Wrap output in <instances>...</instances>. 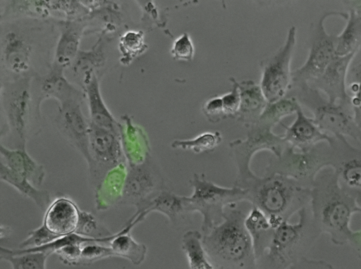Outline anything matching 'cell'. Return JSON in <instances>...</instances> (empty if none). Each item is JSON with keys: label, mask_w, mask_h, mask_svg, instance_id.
<instances>
[{"label": "cell", "mask_w": 361, "mask_h": 269, "mask_svg": "<svg viewBox=\"0 0 361 269\" xmlns=\"http://www.w3.org/2000/svg\"><path fill=\"white\" fill-rule=\"evenodd\" d=\"M252 208L247 201L226 206L222 221L202 234V244L214 269H258L251 238L245 225Z\"/></svg>", "instance_id": "1"}, {"label": "cell", "mask_w": 361, "mask_h": 269, "mask_svg": "<svg viewBox=\"0 0 361 269\" xmlns=\"http://www.w3.org/2000/svg\"><path fill=\"white\" fill-rule=\"evenodd\" d=\"M311 190L310 207L313 220L322 233H326L336 246L348 243L353 230L350 220L361 213L355 196L343 189L331 167L316 176Z\"/></svg>", "instance_id": "2"}, {"label": "cell", "mask_w": 361, "mask_h": 269, "mask_svg": "<svg viewBox=\"0 0 361 269\" xmlns=\"http://www.w3.org/2000/svg\"><path fill=\"white\" fill-rule=\"evenodd\" d=\"M246 191V201L262 211L276 229L310 204L311 190L287 177L277 175H254L233 184Z\"/></svg>", "instance_id": "3"}, {"label": "cell", "mask_w": 361, "mask_h": 269, "mask_svg": "<svg viewBox=\"0 0 361 269\" xmlns=\"http://www.w3.org/2000/svg\"><path fill=\"white\" fill-rule=\"evenodd\" d=\"M298 215L296 223L285 221L274 230L269 247L257 260L258 269H288L305 258L322 233L313 220L310 204Z\"/></svg>", "instance_id": "4"}, {"label": "cell", "mask_w": 361, "mask_h": 269, "mask_svg": "<svg viewBox=\"0 0 361 269\" xmlns=\"http://www.w3.org/2000/svg\"><path fill=\"white\" fill-rule=\"evenodd\" d=\"M189 183L190 196H185L187 211L202 215L201 233L206 234L223 220L225 208L233 203L246 201V191L233 185L226 187L207 180L203 173H194Z\"/></svg>", "instance_id": "5"}, {"label": "cell", "mask_w": 361, "mask_h": 269, "mask_svg": "<svg viewBox=\"0 0 361 269\" xmlns=\"http://www.w3.org/2000/svg\"><path fill=\"white\" fill-rule=\"evenodd\" d=\"M331 156L329 144L327 149L317 144L307 151L297 150L289 145L279 156L270 160L264 175H283L311 189L317 175L322 169L330 167Z\"/></svg>", "instance_id": "6"}, {"label": "cell", "mask_w": 361, "mask_h": 269, "mask_svg": "<svg viewBox=\"0 0 361 269\" xmlns=\"http://www.w3.org/2000/svg\"><path fill=\"white\" fill-rule=\"evenodd\" d=\"M90 175L96 187L112 169L123 164V151L117 131L89 123Z\"/></svg>", "instance_id": "7"}, {"label": "cell", "mask_w": 361, "mask_h": 269, "mask_svg": "<svg viewBox=\"0 0 361 269\" xmlns=\"http://www.w3.org/2000/svg\"><path fill=\"white\" fill-rule=\"evenodd\" d=\"M295 44V28L288 33L286 44L262 62L261 92L270 103L280 100L286 94L290 80V61Z\"/></svg>", "instance_id": "8"}, {"label": "cell", "mask_w": 361, "mask_h": 269, "mask_svg": "<svg viewBox=\"0 0 361 269\" xmlns=\"http://www.w3.org/2000/svg\"><path fill=\"white\" fill-rule=\"evenodd\" d=\"M166 189L169 188L160 169L146 159L127 170L121 202L137 208Z\"/></svg>", "instance_id": "9"}, {"label": "cell", "mask_w": 361, "mask_h": 269, "mask_svg": "<svg viewBox=\"0 0 361 269\" xmlns=\"http://www.w3.org/2000/svg\"><path fill=\"white\" fill-rule=\"evenodd\" d=\"M286 144L283 137L274 135L267 127L252 130L246 140H236L231 143L237 168L234 184H240L255 175L250 168V161L256 151L269 149L275 156H279Z\"/></svg>", "instance_id": "10"}, {"label": "cell", "mask_w": 361, "mask_h": 269, "mask_svg": "<svg viewBox=\"0 0 361 269\" xmlns=\"http://www.w3.org/2000/svg\"><path fill=\"white\" fill-rule=\"evenodd\" d=\"M331 164L341 186L355 196L361 193V151L351 146L344 137L336 136L329 144Z\"/></svg>", "instance_id": "11"}, {"label": "cell", "mask_w": 361, "mask_h": 269, "mask_svg": "<svg viewBox=\"0 0 361 269\" xmlns=\"http://www.w3.org/2000/svg\"><path fill=\"white\" fill-rule=\"evenodd\" d=\"M325 15L319 20L312 39L309 58L305 64L293 74L295 81L317 80L336 56L337 38L327 35L323 27Z\"/></svg>", "instance_id": "12"}, {"label": "cell", "mask_w": 361, "mask_h": 269, "mask_svg": "<svg viewBox=\"0 0 361 269\" xmlns=\"http://www.w3.org/2000/svg\"><path fill=\"white\" fill-rule=\"evenodd\" d=\"M57 123L62 134L85 158L89 168L92 163L88 139L89 123H86L75 97L61 102Z\"/></svg>", "instance_id": "13"}, {"label": "cell", "mask_w": 361, "mask_h": 269, "mask_svg": "<svg viewBox=\"0 0 361 269\" xmlns=\"http://www.w3.org/2000/svg\"><path fill=\"white\" fill-rule=\"evenodd\" d=\"M136 208L130 219L137 223L145 220L149 213L155 211L165 215L174 228L182 227L190 213L186 209L185 196L175 194L170 189L160 191Z\"/></svg>", "instance_id": "14"}, {"label": "cell", "mask_w": 361, "mask_h": 269, "mask_svg": "<svg viewBox=\"0 0 361 269\" xmlns=\"http://www.w3.org/2000/svg\"><path fill=\"white\" fill-rule=\"evenodd\" d=\"M80 210L70 198L59 196L45 211L43 224L54 234L63 237L75 233Z\"/></svg>", "instance_id": "15"}, {"label": "cell", "mask_w": 361, "mask_h": 269, "mask_svg": "<svg viewBox=\"0 0 361 269\" xmlns=\"http://www.w3.org/2000/svg\"><path fill=\"white\" fill-rule=\"evenodd\" d=\"M298 118L295 122L289 127H286L283 137L286 143L293 148L307 151L312 149L320 142L330 144L333 137L321 131L314 122L304 116L298 106Z\"/></svg>", "instance_id": "16"}, {"label": "cell", "mask_w": 361, "mask_h": 269, "mask_svg": "<svg viewBox=\"0 0 361 269\" xmlns=\"http://www.w3.org/2000/svg\"><path fill=\"white\" fill-rule=\"evenodd\" d=\"M0 153L2 162L13 172L27 178L39 187L44 182L46 172L44 167L32 158L25 147L8 149L1 144Z\"/></svg>", "instance_id": "17"}, {"label": "cell", "mask_w": 361, "mask_h": 269, "mask_svg": "<svg viewBox=\"0 0 361 269\" xmlns=\"http://www.w3.org/2000/svg\"><path fill=\"white\" fill-rule=\"evenodd\" d=\"M31 45L20 32L8 31L2 39V58L6 67L16 73L29 68Z\"/></svg>", "instance_id": "18"}, {"label": "cell", "mask_w": 361, "mask_h": 269, "mask_svg": "<svg viewBox=\"0 0 361 269\" xmlns=\"http://www.w3.org/2000/svg\"><path fill=\"white\" fill-rule=\"evenodd\" d=\"M6 112L11 130L24 144L30 110L29 91L19 87L12 91L6 98Z\"/></svg>", "instance_id": "19"}, {"label": "cell", "mask_w": 361, "mask_h": 269, "mask_svg": "<svg viewBox=\"0 0 361 269\" xmlns=\"http://www.w3.org/2000/svg\"><path fill=\"white\" fill-rule=\"evenodd\" d=\"M245 225L251 238L257 262L269 247L275 229L268 217L253 206L245 218Z\"/></svg>", "instance_id": "20"}, {"label": "cell", "mask_w": 361, "mask_h": 269, "mask_svg": "<svg viewBox=\"0 0 361 269\" xmlns=\"http://www.w3.org/2000/svg\"><path fill=\"white\" fill-rule=\"evenodd\" d=\"M137 224L128 220L126 225L110 242L109 246L115 256L126 258L133 265H140L145 259L147 248L137 242L130 234V230Z\"/></svg>", "instance_id": "21"}, {"label": "cell", "mask_w": 361, "mask_h": 269, "mask_svg": "<svg viewBox=\"0 0 361 269\" xmlns=\"http://www.w3.org/2000/svg\"><path fill=\"white\" fill-rule=\"evenodd\" d=\"M0 179L23 196L31 199L41 211H45L51 202L48 191L39 189L27 178L13 172L2 162L0 163Z\"/></svg>", "instance_id": "22"}, {"label": "cell", "mask_w": 361, "mask_h": 269, "mask_svg": "<svg viewBox=\"0 0 361 269\" xmlns=\"http://www.w3.org/2000/svg\"><path fill=\"white\" fill-rule=\"evenodd\" d=\"M354 54L345 56H335L323 75L316 80L333 101L336 97H343L344 75L348 64Z\"/></svg>", "instance_id": "23"}, {"label": "cell", "mask_w": 361, "mask_h": 269, "mask_svg": "<svg viewBox=\"0 0 361 269\" xmlns=\"http://www.w3.org/2000/svg\"><path fill=\"white\" fill-rule=\"evenodd\" d=\"M85 83L89 103L90 123L117 131L115 120L102 100L96 75H93Z\"/></svg>", "instance_id": "24"}, {"label": "cell", "mask_w": 361, "mask_h": 269, "mask_svg": "<svg viewBox=\"0 0 361 269\" xmlns=\"http://www.w3.org/2000/svg\"><path fill=\"white\" fill-rule=\"evenodd\" d=\"M80 31L75 25L68 24L62 30L56 49V67L63 69L69 65L78 53Z\"/></svg>", "instance_id": "25"}, {"label": "cell", "mask_w": 361, "mask_h": 269, "mask_svg": "<svg viewBox=\"0 0 361 269\" xmlns=\"http://www.w3.org/2000/svg\"><path fill=\"white\" fill-rule=\"evenodd\" d=\"M181 248L186 256L190 269L214 268L203 248L200 232H186L182 238Z\"/></svg>", "instance_id": "26"}, {"label": "cell", "mask_w": 361, "mask_h": 269, "mask_svg": "<svg viewBox=\"0 0 361 269\" xmlns=\"http://www.w3.org/2000/svg\"><path fill=\"white\" fill-rule=\"evenodd\" d=\"M361 45V17L352 11L348 24L340 37L337 38L336 55L345 56L355 54Z\"/></svg>", "instance_id": "27"}, {"label": "cell", "mask_w": 361, "mask_h": 269, "mask_svg": "<svg viewBox=\"0 0 361 269\" xmlns=\"http://www.w3.org/2000/svg\"><path fill=\"white\" fill-rule=\"evenodd\" d=\"M63 69L56 67L43 83V90L47 95L55 97L61 102L75 97L76 90L63 76Z\"/></svg>", "instance_id": "28"}, {"label": "cell", "mask_w": 361, "mask_h": 269, "mask_svg": "<svg viewBox=\"0 0 361 269\" xmlns=\"http://www.w3.org/2000/svg\"><path fill=\"white\" fill-rule=\"evenodd\" d=\"M49 252L39 251L10 255L0 252V258L8 261L12 269H46Z\"/></svg>", "instance_id": "29"}, {"label": "cell", "mask_w": 361, "mask_h": 269, "mask_svg": "<svg viewBox=\"0 0 361 269\" xmlns=\"http://www.w3.org/2000/svg\"><path fill=\"white\" fill-rule=\"evenodd\" d=\"M221 140L219 133L205 132L194 139L175 140L172 147L184 150H191L195 153L209 151L216 147Z\"/></svg>", "instance_id": "30"}, {"label": "cell", "mask_w": 361, "mask_h": 269, "mask_svg": "<svg viewBox=\"0 0 361 269\" xmlns=\"http://www.w3.org/2000/svg\"><path fill=\"white\" fill-rule=\"evenodd\" d=\"M75 233L93 238H102L113 234L92 213L85 211H80L79 222Z\"/></svg>", "instance_id": "31"}, {"label": "cell", "mask_w": 361, "mask_h": 269, "mask_svg": "<svg viewBox=\"0 0 361 269\" xmlns=\"http://www.w3.org/2000/svg\"><path fill=\"white\" fill-rule=\"evenodd\" d=\"M115 256L110 246L99 242L85 243L82 246L80 264H90L101 259Z\"/></svg>", "instance_id": "32"}, {"label": "cell", "mask_w": 361, "mask_h": 269, "mask_svg": "<svg viewBox=\"0 0 361 269\" xmlns=\"http://www.w3.org/2000/svg\"><path fill=\"white\" fill-rule=\"evenodd\" d=\"M59 236L49 231L47 227L42 225L30 231L27 237L18 245L20 249L39 247L49 244L58 239Z\"/></svg>", "instance_id": "33"}, {"label": "cell", "mask_w": 361, "mask_h": 269, "mask_svg": "<svg viewBox=\"0 0 361 269\" xmlns=\"http://www.w3.org/2000/svg\"><path fill=\"white\" fill-rule=\"evenodd\" d=\"M171 53L177 60L190 61L192 58L194 47L187 33L181 35L175 41Z\"/></svg>", "instance_id": "34"}, {"label": "cell", "mask_w": 361, "mask_h": 269, "mask_svg": "<svg viewBox=\"0 0 361 269\" xmlns=\"http://www.w3.org/2000/svg\"><path fill=\"white\" fill-rule=\"evenodd\" d=\"M83 244H70L56 250V254L62 263L66 265H80Z\"/></svg>", "instance_id": "35"}, {"label": "cell", "mask_w": 361, "mask_h": 269, "mask_svg": "<svg viewBox=\"0 0 361 269\" xmlns=\"http://www.w3.org/2000/svg\"><path fill=\"white\" fill-rule=\"evenodd\" d=\"M259 89L252 88L250 90L244 91L240 94V106L244 112L245 111L258 110L264 104L262 93L259 92Z\"/></svg>", "instance_id": "36"}, {"label": "cell", "mask_w": 361, "mask_h": 269, "mask_svg": "<svg viewBox=\"0 0 361 269\" xmlns=\"http://www.w3.org/2000/svg\"><path fill=\"white\" fill-rule=\"evenodd\" d=\"M288 269H334L332 265L324 261L302 258Z\"/></svg>", "instance_id": "37"}, {"label": "cell", "mask_w": 361, "mask_h": 269, "mask_svg": "<svg viewBox=\"0 0 361 269\" xmlns=\"http://www.w3.org/2000/svg\"><path fill=\"white\" fill-rule=\"evenodd\" d=\"M361 258V230L353 231L348 243Z\"/></svg>", "instance_id": "38"}, {"label": "cell", "mask_w": 361, "mask_h": 269, "mask_svg": "<svg viewBox=\"0 0 361 269\" xmlns=\"http://www.w3.org/2000/svg\"><path fill=\"white\" fill-rule=\"evenodd\" d=\"M11 231L9 227L6 225H1V239L6 237L10 235Z\"/></svg>", "instance_id": "39"}, {"label": "cell", "mask_w": 361, "mask_h": 269, "mask_svg": "<svg viewBox=\"0 0 361 269\" xmlns=\"http://www.w3.org/2000/svg\"><path fill=\"white\" fill-rule=\"evenodd\" d=\"M355 199H356V201H357V205L359 206V207L361 209V193L357 194L355 195Z\"/></svg>", "instance_id": "40"}, {"label": "cell", "mask_w": 361, "mask_h": 269, "mask_svg": "<svg viewBox=\"0 0 361 269\" xmlns=\"http://www.w3.org/2000/svg\"><path fill=\"white\" fill-rule=\"evenodd\" d=\"M212 269H214V268H212Z\"/></svg>", "instance_id": "41"}]
</instances>
